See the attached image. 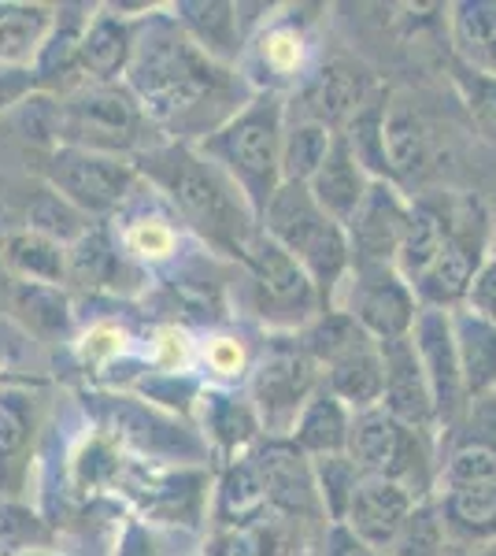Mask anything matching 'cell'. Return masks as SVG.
<instances>
[{"label":"cell","instance_id":"30bf717a","mask_svg":"<svg viewBox=\"0 0 496 556\" xmlns=\"http://www.w3.org/2000/svg\"><path fill=\"white\" fill-rule=\"evenodd\" d=\"M238 260L249 271L259 316L270 319L275 327H304L322 312V298L308 271L282 245H275L264 230L249 238Z\"/></svg>","mask_w":496,"mask_h":556},{"label":"cell","instance_id":"db71d44e","mask_svg":"<svg viewBox=\"0 0 496 556\" xmlns=\"http://www.w3.org/2000/svg\"><path fill=\"white\" fill-rule=\"evenodd\" d=\"M26 556H41V553H26Z\"/></svg>","mask_w":496,"mask_h":556},{"label":"cell","instance_id":"3957f363","mask_svg":"<svg viewBox=\"0 0 496 556\" xmlns=\"http://www.w3.org/2000/svg\"><path fill=\"white\" fill-rule=\"evenodd\" d=\"M282 134L285 104L275 89L249 97L238 115H230L215 134L196 146L201 156L212 160L249 201L252 215H264L270 197L282 186Z\"/></svg>","mask_w":496,"mask_h":556},{"label":"cell","instance_id":"60d3db41","mask_svg":"<svg viewBox=\"0 0 496 556\" xmlns=\"http://www.w3.org/2000/svg\"><path fill=\"white\" fill-rule=\"evenodd\" d=\"M26 230H38V235L60 241V245H75L89 230V223L82 212H75L67 201H60V197L49 190L30 208V215H26Z\"/></svg>","mask_w":496,"mask_h":556},{"label":"cell","instance_id":"9a60e30c","mask_svg":"<svg viewBox=\"0 0 496 556\" xmlns=\"http://www.w3.org/2000/svg\"><path fill=\"white\" fill-rule=\"evenodd\" d=\"M382 367H385V390H382V408L393 419H400L404 427L415 430H437V408H434V393H430L427 371L419 364L411 338L400 342H382Z\"/></svg>","mask_w":496,"mask_h":556},{"label":"cell","instance_id":"8fae6325","mask_svg":"<svg viewBox=\"0 0 496 556\" xmlns=\"http://www.w3.org/2000/svg\"><path fill=\"white\" fill-rule=\"evenodd\" d=\"M352 286H348V304L341 312H348L367 334L382 342H400L411 338L415 319H419V298L408 286L396 267H352Z\"/></svg>","mask_w":496,"mask_h":556},{"label":"cell","instance_id":"d4e9b609","mask_svg":"<svg viewBox=\"0 0 496 556\" xmlns=\"http://www.w3.org/2000/svg\"><path fill=\"white\" fill-rule=\"evenodd\" d=\"M459 67L496 78V0H459L448 15Z\"/></svg>","mask_w":496,"mask_h":556},{"label":"cell","instance_id":"816d5d0a","mask_svg":"<svg viewBox=\"0 0 496 556\" xmlns=\"http://www.w3.org/2000/svg\"><path fill=\"white\" fill-rule=\"evenodd\" d=\"M160 364L167 367V371H178L182 367V361H186V353H189V345H186V338L178 334V330H164L160 334Z\"/></svg>","mask_w":496,"mask_h":556},{"label":"cell","instance_id":"484cf974","mask_svg":"<svg viewBox=\"0 0 496 556\" xmlns=\"http://www.w3.org/2000/svg\"><path fill=\"white\" fill-rule=\"evenodd\" d=\"M0 264L20 282L30 286H60L67 282V245L38 235V230H12L0 241Z\"/></svg>","mask_w":496,"mask_h":556},{"label":"cell","instance_id":"d590c367","mask_svg":"<svg viewBox=\"0 0 496 556\" xmlns=\"http://www.w3.org/2000/svg\"><path fill=\"white\" fill-rule=\"evenodd\" d=\"M41 401L26 386H0V464L20 456L38 430Z\"/></svg>","mask_w":496,"mask_h":556},{"label":"cell","instance_id":"277c9868","mask_svg":"<svg viewBox=\"0 0 496 556\" xmlns=\"http://www.w3.org/2000/svg\"><path fill=\"white\" fill-rule=\"evenodd\" d=\"M259 230L308 271L322 304L333 298V290L352 271V249L345 227L315 204L308 186L301 182L278 186V193L270 197V204L259 215Z\"/></svg>","mask_w":496,"mask_h":556},{"label":"cell","instance_id":"4fadbf2b","mask_svg":"<svg viewBox=\"0 0 496 556\" xmlns=\"http://www.w3.org/2000/svg\"><path fill=\"white\" fill-rule=\"evenodd\" d=\"M408 212L411 201L400 193L396 182H371L359 212L352 215L345 227L348 249H352V267H393L396 253H400L404 230H408Z\"/></svg>","mask_w":496,"mask_h":556},{"label":"cell","instance_id":"ee69618b","mask_svg":"<svg viewBox=\"0 0 496 556\" xmlns=\"http://www.w3.org/2000/svg\"><path fill=\"white\" fill-rule=\"evenodd\" d=\"M126 249L141 260H167L175 256L178 235L167 219H133L126 227Z\"/></svg>","mask_w":496,"mask_h":556},{"label":"cell","instance_id":"ba28073f","mask_svg":"<svg viewBox=\"0 0 496 556\" xmlns=\"http://www.w3.org/2000/svg\"><path fill=\"white\" fill-rule=\"evenodd\" d=\"M319 390V364L301 338H270L252 371V408L267 438H290V430Z\"/></svg>","mask_w":496,"mask_h":556},{"label":"cell","instance_id":"6da1fadb","mask_svg":"<svg viewBox=\"0 0 496 556\" xmlns=\"http://www.w3.org/2000/svg\"><path fill=\"white\" fill-rule=\"evenodd\" d=\"M126 86L156 130L201 134V141L241 112L238 75L204 56L175 15H152L138 26Z\"/></svg>","mask_w":496,"mask_h":556},{"label":"cell","instance_id":"ac0fdd59","mask_svg":"<svg viewBox=\"0 0 496 556\" xmlns=\"http://www.w3.org/2000/svg\"><path fill=\"white\" fill-rule=\"evenodd\" d=\"M138 26L115 12H97L86 20L82 41H78V67L89 83H119L133 56Z\"/></svg>","mask_w":496,"mask_h":556},{"label":"cell","instance_id":"7a4b0ae2","mask_svg":"<svg viewBox=\"0 0 496 556\" xmlns=\"http://www.w3.org/2000/svg\"><path fill=\"white\" fill-rule=\"evenodd\" d=\"M138 175H149L152 186H160L170 204L182 212V219L219 253L241 256L249 238L259 230L256 215L238 186L230 182L196 146L175 141V146H152L141 152Z\"/></svg>","mask_w":496,"mask_h":556},{"label":"cell","instance_id":"44dd1931","mask_svg":"<svg viewBox=\"0 0 496 556\" xmlns=\"http://www.w3.org/2000/svg\"><path fill=\"white\" fill-rule=\"evenodd\" d=\"M371 182L374 178L356 164V156H352L348 146L338 134L327 152V160H322V167L308 182V190L315 197V204H319L330 219H338L341 227H348L352 215H356L359 204H364L367 190H371Z\"/></svg>","mask_w":496,"mask_h":556},{"label":"cell","instance_id":"cb8c5ba5","mask_svg":"<svg viewBox=\"0 0 496 556\" xmlns=\"http://www.w3.org/2000/svg\"><path fill=\"white\" fill-rule=\"evenodd\" d=\"M175 23L186 30V38L212 56L215 64L230 67V60H238L241 52V8L238 4H204V0H193V4H178L175 8Z\"/></svg>","mask_w":496,"mask_h":556},{"label":"cell","instance_id":"52a82bcc","mask_svg":"<svg viewBox=\"0 0 496 556\" xmlns=\"http://www.w3.org/2000/svg\"><path fill=\"white\" fill-rule=\"evenodd\" d=\"M156 130L126 83H89L60 104V146H75L104 156L149 152Z\"/></svg>","mask_w":496,"mask_h":556},{"label":"cell","instance_id":"d6a6232c","mask_svg":"<svg viewBox=\"0 0 496 556\" xmlns=\"http://www.w3.org/2000/svg\"><path fill=\"white\" fill-rule=\"evenodd\" d=\"M204 424H207V434L227 453H245L249 445L264 434L252 401L230 397V393H219V390L204 393Z\"/></svg>","mask_w":496,"mask_h":556},{"label":"cell","instance_id":"681fc988","mask_svg":"<svg viewBox=\"0 0 496 556\" xmlns=\"http://www.w3.org/2000/svg\"><path fill=\"white\" fill-rule=\"evenodd\" d=\"M82 353H86V361H93V364L112 361V356H119V353H123V334H119L115 327H97V330H89Z\"/></svg>","mask_w":496,"mask_h":556},{"label":"cell","instance_id":"83f0119b","mask_svg":"<svg viewBox=\"0 0 496 556\" xmlns=\"http://www.w3.org/2000/svg\"><path fill=\"white\" fill-rule=\"evenodd\" d=\"M385 115H390V93L374 89L364 104L356 108V115L341 127V141L356 156V164L364 167L374 182H393L390 175V156H385Z\"/></svg>","mask_w":496,"mask_h":556},{"label":"cell","instance_id":"9c48e42d","mask_svg":"<svg viewBox=\"0 0 496 556\" xmlns=\"http://www.w3.org/2000/svg\"><path fill=\"white\" fill-rule=\"evenodd\" d=\"M138 164L126 156H104L75 146H56L44 160V182L49 190L67 201L75 212L89 215H112L138 186Z\"/></svg>","mask_w":496,"mask_h":556},{"label":"cell","instance_id":"7c38bea8","mask_svg":"<svg viewBox=\"0 0 496 556\" xmlns=\"http://www.w3.org/2000/svg\"><path fill=\"white\" fill-rule=\"evenodd\" d=\"M411 345L419 353V364L427 371L430 393H434L437 408V430L453 427L467 408V390L463 375H459V356H456V338H453V312L441 308H419L411 330Z\"/></svg>","mask_w":496,"mask_h":556},{"label":"cell","instance_id":"e575fe53","mask_svg":"<svg viewBox=\"0 0 496 556\" xmlns=\"http://www.w3.org/2000/svg\"><path fill=\"white\" fill-rule=\"evenodd\" d=\"M123 260L104 230H86L75 245H67V278L78 286H115Z\"/></svg>","mask_w":496,"mask_h":556},{"label":"cell","instance_id":"4316f807","mask_svg":"<svg viewBox=\"0 0 496 556\" xmlns=\"http://www.w3.org/2000/svg\"><path fill=\"white\" fill-rule=\"evenodd\" d=\"M56 26L49 4H0V67H26L41 56Z\"/></svg>","mask_w":496,"mask_h":556},{"label":"cell","instance_id":"7bdbcfd3","mask_svg":"<svg viewBox=\"0 0 496 556\" xmlns=\"http://www.w3.org/2000/svg\"><path fill=\"white\" fill-rule=\"evenodd\" d=\"M456 89L463 97V108L471 112L474 127L482 130V138H489L496 146V78L474 75V71L456 64Z\"/></svg>","mask_w":496,"mask_h":556},{"label":"cell","instance_id":"f6af8a7d","mask_svg":"<svg viewBox=\"0 0 496 556\" xmlns=\"http://www.w3.org/2000/svg\"><path fill=\"white\" fill-rule=\"evenodd\" d=\"M259 56H264V67L275 71V75H293V71L301 67V60H304L301 30H296V26H275V30L264 38Z\"/></svg>","mask_w":496,"mask_h":556},{"label":"cell","instance_id":"8d00e7d4","mask_svg":"<svg viewBox=\"0 0 496 556\" xmlns=\"http://www.w3.org/2000/svg\"><path fill=\"white\" fill-rule=\"evenodd\" d=\"M311 471H315V490H319V501H322V516H327L330 523H341L348 513L352 493H356L359 479H364V471L348 460V453L319 456V460H311Z\"/></svg>","mask_w":496,"mask_h":556},{"label":"cell","instance_id":"8992f818","mask_svg":"<svg viewBox=\"0 0 496 556\" xmlns=\"http://www.w3.org/2000/svg\"><path fill=\"white\" fill-rule=\"evenodd\" d=\"M345 453L367 479L396 482V486L408 490L415 501L434 497V479H437L434 434H430V430L404 427L400 419H393L382 405L352 412Z\"/></svg>","mask_w":496,"mask_h":556},{"label":"cell","instance_id":"bcb514c9","mask_svg":"<svg viewBox=\"0 0 496 556\" xmlns=\"http://www.w3.org/2000/svg\"><path fill=\"white\" fill-rule=\"evenodd\" d=\"M204 361L222 379H238L245 371V349H241V342H233V338H212L204 349Z\"/></svg>","mask_w":496,"mask_h":556},{"label":"cell","instance_id":"5b68a950","mask_svg":"<svg viewBox=\"0 0 496 556\" xmlns=\"http://www.w3.org/2000/svg\"><path fill=\"white\" fill-rule=\"evenodd\" d=\"M434 204L441 212L445 241H441L434 264L411 282V290L422 308L456 312V308H467L474 278L482 271L485 260H489L493 223H489L485 204L478 201L474 193H456Z\"/></svg>","mask_w":496,"mask_h":556},{"label":"cell","instance_id":"836d02e7","mask_svg":"<svg viewBox=\"0 0 496 556\" xmlns=\"http://www.w3.org/2000/svg\"><path fill=\"white\" fill-rule=\"evenodd\" d=\"M441 241H445V227H441V212L434 201H411L408 230H404L400 253H396V271L408 278V286L434 264Z\"/></svg>","mask_w":496,"mask_h":556},{"label":"cell","instance_id":"f5cc1de1","mask_svg":"<svg viewBox=\"0 0 496 556\" xmlns=\"http://www.w3.org/2000/svg\"><path fill=\"white\" fill-rule=\"evenodd\" d=\"M445 556H496V542L493 545H474V549H456V545H448Z\"/></svg>","mask_w":496,"mask_h":556},{"label":"cell","instance_id":"4dcf8cb0","mask_svg":"<svg viewBox=\"0 0 496 556\" xmlns=\"http://www.w3.org/2000/svg\"><path fill=\"white\" fill-rule=\"evenodd\" d=\"M333 134L330 127L315 119H304V115H290L285 108V134H282V182H301L308 186L315 172L322 167L327 152L333 146Z\"/></svg>","mask_w":496,"mask_h":556},{"label":"cell","instance_id":"b9f144b4","mask_svg":"<svg viewBox=\"0 0 496 556\" xmlns=\"http://www.w3.org/2000/svg\"><path fill=\"white\" fill-rule=\"evenodd\" d=\"M49 542H52V531L30 513V508L0 501V556L34 553L38 545H49Z\"/></svg>","mask_w":496,"mask_h":556},{"label":"cell","instance_id":"f35d334b","mask_svg":"<svg viewBox=\"0 0 496 556\" xmlns=\"http://www.w3.org/2000/svg\"><path fill=\"white\" fill-rule=\"evenodd\" d=\"M15 312L30 323L38 334H63L71 327V308L60 286H15Z\"/></svg>","mask_w":496,"mask_h":556},{"label":"cell","instance_id":"c3c4849f","mask_svg":"<svg viewBox=\"0 0 496 556\" xmlns=\"http://www.w3.org/2000/svg\"><path fill=\"white\" fill-rule=\"evenodd\" d=\"M38 86V78H34V71L26 67H0V112L4 108H20L26 97H30V89Z\"/></svg>","mask_w":496,"mask_h":556},{"label":"cell","instance_id":"d6986e66","mask_svg":"<svg viewBox=\"0 0 496 556\" xmlns=\"http://www.w3.org/2000/svg\"><path fill=\"white\" fill-rule=\"evenodd\" d=\"M322 386L338 401H345L352 412H364L382 405L385 390V367H382V349L374 338H359L356 345H348L341 356H333L330 364H322Z\"/></svg>","mask_w":496,"mask_h":556},{"label":"cell","instance_id":"ffe728a7","mask_svg":"<svg viewBox=\"0 0 496 556\" xmlns=\"http://www.w3.org/2000/svg\"><path fill=\"white\" fill-rule=\"evenodd\" d=\"M434 505L448 545L474 549V545L496 542V482L434 493Z\"/></svg>","mask_w":496,"mask_h":556},{"label":"cell","instance_id":"f1b7e54d","mask_svg":"<svg viewBox=\"0 0 496 556\" xmlns=\"http://www.w3.org/2000/svg\"><path fill=\"white\" fill-rule=\"evenodd\" d=\"M270 513L267 505V490L259 482V471L252 464V456H241L233 460L219 479V490H215V505L212 516L219 523V531H230V527H249L256 519H264Z\"/></svg>","mask_w":496,"mask_h":556},{"label":"cell","instance_id":"7402d4cb","mask_svg":"<svg viewBox=\"0 0 496 556\" xmlns=\"http://www.w3.org/2000/svg\"><path fill=\"white\" fill-rule=\"evenodd\" d=\"M348 430H352V408L345 401H338L327 386L319 382V390L308 397V405L301 408L296 424L290 430V442L301 450L308 460L319 456H341L348 450Z\"/></svg>","mask_w":496,"mask_h":556},{"label":"cell","instance_id":"603a6c76","mask_svg":"<svg viewBox=\"0 0 496 556\" xmlns=\"http://www.w3.org/2000/svg\"><path fill=\"white\" fill-rule=\"evenodd\" d=\"M453 338H456V356H459V375H463L467 401L496 393V327L493 323L474 308H456Z\"/></svg>","mask_w":496,"mask_h":556},{"label":"cell","instance_id":"e0dca14e","mask_svg":"<svg viewBox=\"0 0 496 556\" xmlns=\"http://www.w3.org/2000/svg\"><path fill=\"white\" fill-rule=\"evenodd\" d=\"M371 93L374 83L367 75V67L356 64V60L338 56L311 78V86L301 97V112L293 115H304V119H315L322 127H330L333 134H341V127L356 115V108Z\"/></svg>","mask_w":496,"mask_h":556},{"label":"cell","instance_id":"5bb4252c","mask_svg":"<svg viewBox=\"0 0 496 556\" xmlns=\"http://www.w3.org/2000/svg\"><path fill=\"white\" fill-rule=\"evenodd\" d=\"M259 471V482L267 490L270 513L285 519H315L322 516V501L315 490L311 460L304 456L290 438H267L249 453Z\"/></svg>","mask_w":496,"mask_h":556},{"label":"cell","instance_id":"1f68e13d","mask_svg":"<svg viewBox=\"0 0 496 556\" xmlns=\"http://www.w3.org/2000/svg\"><path fill=\"white\" fill-rule=\"evenodd\" d=\"M496 482V445L474 442V438H448V450L437 456L434 493L482 486Z\"/></svg>","mask_w":496,"mask_h":556},{"label":"cell","instance_id":"f546056e","mask_svg":"<svg viewBox=\"0 0 496 556\" xmlns=\"http://www.w3.org/2000/svg\"><path fill=\"white\" fill-rule=\"evenodd\" d=\"M385 156H390L393 182H408L430 167V127L419 112L404 104H390L385 115Z\"/></svg>","mask_w":496,"mask_h":556},{"label":"cell","instance_id":"2e32d148","mask_svg":"<svg viewBox=\"0 0 496 556\" xmlns=\"http://www.w3.org/2000/svg\"><path fill=\"white\" fill-rule=\"evenodd\" d=\"M415 505H419V501H415L404 486L385 482V479H367L364 475L356 493H352L348 513L341 519V527H345L348 534H356L359 542H367L371 549L390 556V545L396 542L400 527L408 523Z\"/></svg>","mask_w":496,"mask_h":556},{"label":"cell","instance_id":"74e56055","mask_svg":"<svg viewBox=\"0 0 496 556\" xmlns=\"http://www.w3.org/2000/svg\"><path fill=\"white\" fill-rule=\"evenodd\" d=\"M445 549H448V538L445 527H441L437 505L434 497H427L411 508L408 523L400 527L396 542L390 545V556H445Z\"/></svg>","mask_w":496,"mask_h":556},{"label":"cell","instance_id":"ab89813d","mask_svg":"<svg viewBox=\"0 0 496 556\" xmlns=\"http://www.w3.org/2000/svg\"><path fill=\"white\" fill-rule=\"evenodd\" d=\"M204 556H282V531L275 519H256L249 527L215 531Z\"/></svg>","mask_w":496,"mask_h":556},{"label":"cell","instance_id":"f907efd6","mask_svg":"<svg viewBox=\"0 0 496 556\" xmlns=\"http://www.w3.org/2000/svg\"><path fill=\"white\" fill-rule=\"evenodd\" d=\"M327 556H385V553H378L367 542H359V538L348 534L341 523H330L327 527Z\"/></svg>","mask_w":496,"mask_h":556},{"label":"cell","instance_id":"7dc6e473","mask_svg":"<svg viewBox=\"0 0 496 556\" xmlns=\"http://www.w3.org/2000/svg\"><path fill=\"white\" fill-rule=\"evenodd\" d=\"M467 308L482 312L485 319L496 327V256H489L478 271L474 286H471V298H467Z\"/></svg>","mask_w":496,"mask_h":556}]
</instances>
